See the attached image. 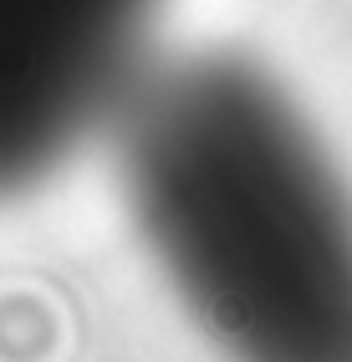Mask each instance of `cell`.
<instances>
[{"label":"cell","instance_id":"1","mask_svg":"<svg viewBox=\"0 0 352 362\" xmlns=\"http://www.w3.org/2000/svg\"><path fill=\"white\" fill-rule=\"evenodd\" d=\"M117 179L163 281L225 362H352V194L245 57L148 62L112 112Z\"/></svg>","mask_w":352,"mask_h":362},{"label":"cell","instance_id":"2","mask_svg":"<svg viewBox=\"0 0 352 362\" xmlns=\"http://www.w3.org/2000/svg\"><path fill=\"white\" fill-rule=\"evenodd\" d=\"M158 0H0V194L112 123L148 66Z\"/></svg>","mask_w":352,"mask_h":362}]
</instances>
